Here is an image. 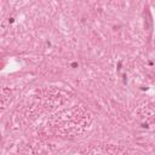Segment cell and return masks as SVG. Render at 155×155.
<instances>
[{
    "label": "cell",
    "mask_w": 155,
    "mask_h": 155,
    "mask_svg": "<svg viewBox=\"0 0 155 155\" xmlns=\"http://www.w3.org/2000/svg\"><path fill=\"white\" fill-rule=\"evenodd\" d=\"M69 101V93L59 87H40L29 93L18 105L17 117L23 122H35L40 117L63 108Z\"/></svg>",
    "instance_id": "7a4b0ae2"
},
{
    "label": "cell",
    "mask_w": 155,
    "mask_h": 155,
    "mask_svg": "<svg viewBox=\"0 0 155 155\" xmlns=\"http://www.w3.org/2000/svg\"><path fill=\"white\" fill-rule=\"evenodd\" d=\"M12 101V91L7 87H0V114H2Z\"/></svg>",
    "instance_id": "277c9868"
},
{
    "label": "cell",
    "mask_w": 155,
    "mask_h": 155,
    "mask_svg": "<svg viewBox=\"0 0 155 155\" xmlns=\"http://www.w3.org/2000/svg\"><path fill=\"white\" fill-rule=\"evenodd\" d=\"M75 155H122V154L111 147H90L79 150Z\"/></svg>",
    "instance_id": "3957f363"
},
{
    "label": "cell",
    "mask_w": 155,
    "mask_h": 155,
    "mask_svg": "<svg viewBox=\"0 0 155 155\" xmlns=\"http://www.w3.org/2000/svg\"><path fill=\"white\" fill-rule=\"evenodd\" d=\"M93 115L82 104L63 107L35 121L34 130L42 137L79 138L92 126Z\"/></svg>",
    "instance_id": "6da1fadb"
},
{
    "label": "cell",
    "mask_w": 155,
    "mask_h": 155,
    "mask_svg": "<svg viewBox=\"0 0 155 155\" xmlns=\"http://www.w3.org/2000/svg\"><path fill=\"white\" fill-rule=\"evenodd\" d=\"M2 67H4V61H2V58L0 57V69H1Z\"/></svg>",
    "instance_id": "5b68a950"
}]
</instances>
